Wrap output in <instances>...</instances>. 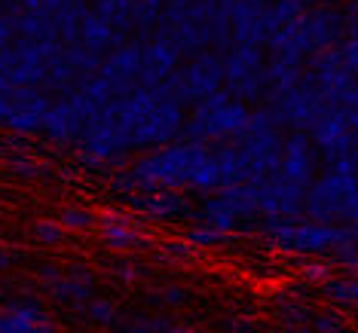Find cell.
Instances as JSON below:
<instances>
[{"label":"cell","mask_w":358,"mask_h":333,"mask_svg":"<svg viewBox=\"0 0 358 333\" xmlns=\"http://www.w3.org/2000/svg\"><path fill=\"white\" fill-rule=\"evenodd\" d=\"M3 168H6V175L22 177V181H50V177H55L52 165L28 156V153H13V156H6Z\"/></svg>","instance_id":"cell-27"},{"label":"cell","mask_w":358,"mask_h":333,"mask_svg":"<svg viewBox=\"0 0 358 333\" xmlns=\"http://www.w3.org/2000/svg\"><path fill=\"white\" fill-rule=\"evenodd\" d=\"M190 299V290L181 288V284H166V288H157L148 294V303L157 306H184Z\"/></svg>","instance_id":"cell-36"},{"label":"cell","mask_w":358,"mask_h":333,"mask_svg":"<svg viewBox=\"0 0 358 333\" xmlns=\"http://www.w3.org/2000/svg\"><path fill=\"white\" fill-rule=\"evenodd\" d=\"M217 3H221V6H227V10H230V6L236 3V0H217Z\"/></svg>","instance_id":"cell-45"},{"label":"cell","mask_w":358,"mask_h":333,"mask_svg":"<svg viewBox=\"0 0 358 333\" xmlns=\"http://www.w3.org/2000/svg\"><path fill=\"white\" fill-rule=\"evenodd\" d=\"M95 284H99V275L89 269L86 263H74V266H68L55 281L43 284V290L55 299V303L83 309L89 299L95 297Z\"/></svg>","instance_id":"cell-19"},{"label":"cell","mask_w":358,"mask_h":333,"mask_svg":"<svg viewBox=\"0 0 358 333\" xmlns=\"http://www.w3.org/2000/svg\"><path fill=\"white\" fill-rule=\"evenodd\" d=\"M101 59L104 55H95V52H89V50H83L80 43H74V46H64V61L71 64V71L83 80V77H89V74H95L99 71V64H101Z\"/></svg>","instance_id":"cell-30"},{"label":"cell","mask_w":358,"mask_h":333,"mask_svg":"<svg viewBox=\"0 0 358 333\" xmlns=\"http://www.w3.org/2000/svg\"><path fill=\"white\" fill-rule=\"evenodd\" d=\"M22 260V251H15L10 245H0V272L13 269V263H19Z\"/></svg>","instance_id":"cell-41"},{"label":"cell","mask_w":358,"mask_h":333,"mask_svg":"<svg viewBox=\"0 0 358 333\" xmlns=\"http://www.w3.org/2000/svg\"><path fill=\"white\" fill-rule=\"evenodd\" d=\"M251 104L236 101L224 89L199 98L190 108V113L184 117L181 128V141H196V144H221L230 141L245 128L248 123Z\"/></svg>","instance_id":"cell-6"},{"label":"cell","mask_w":358,"mask_h":333,"mask_svg":"<svg viewBox=\"0 0 358 333\" xmlns=\"http://www.w3.org/2000/svg\"><path fill=\"white\" fill-rule=\"evenodd\" d=\"M340 40H346L343 10L337 3H324V6H309L306 13L291 19L288 25L275 28L270 40H266V46H270V55L306 61L309 55L337 46Z\"/></svg>","instance_id":"cell-3"},{"label":"cell","mask_w":358,"mask_h":333,"mask_svg":"<svg viewBox=\"0 0 358 333\" xmlns=\"http://www.w3.org/2000/svg\"><path fill=\"white\" fill-rule=\"evenodd\" d=\"M181 64L178 55L166 40H144L141 43V71H138V86H159L169 74H175V68Z\"/></svg>","instance_id":"cell-21"},{"label":"cell","mask_w":358,"mask_h":333,"mask_svg":"<svg viewBox=\"0 0 358 333\" xmlns=\"http://www.w3.org/2000/svg\"><path fill=\"white\" fill-rule=\"evenodd\" d=\"M59 223H62V230H64V232H86V230H92V226L99 223V217H95L89 208L68 205V208H62Z\"/></svg>","instance_id":"cell-34"},{"label":"cell","mask_w":358,"mask_h":333,"mask_svg":"<svg viewBox=\"0 0 358 333\" xmlns=\"http://www.w3.org/2000/svg\"><path fill=\"white\" fill-rule=\"evenodd\" d=\"M306 61L285 59V55H266V68H264V101L270 104L273 98H279L285 89H291L303 74Z\"/></svg>","instance_id":"cell-23"},{"label":"cell","mask_w":358,"mask_h":333,"mask_svg":"<svg viewBox=\"0 0 358 333\" xmlns=\"http://www.w3.org/2000/svg\"><path fill=\"white\" fill-rule=\"evenodd\" d=\"M110 279L120 284H135L148 279V269L141 263H132V260H117V263H110Z\"/></svg>","instance_id":"cell-37"},{"label":"cell","mask_w":358,"mask_h":333,"mask_svg":"<svg viewBox=\"0 0 358 333\" xmlns=\"http://www.w3.org/2000/svg\"><path fill=\"white\" fill-rule=\"evenodd\" d=\"M230 40L236 46H260L270 40L266 0H236L230 6Z\"/></svg>","instance_id":"cell-18"},{"label":"cell","mask_w":358,"mask_h":333,"mask_svg":"<svg viewBox=\"0 0 358 333\" xmlns=\"http://www.w3.org/2000/svg\"><path fill=\"white\" fill-rule=\"evenodd\" d=\"M162 3H166V0H129V28H132V40H138V43L150 40L153 28H157V22L162 15Z\"/></svg>","instance_id":"cell-25"},{"label":"cell","mask_w":358,"mask_h":333,"mask_svg":"<svg viewBox=\"0 0 358 333\" xmlns=\"http://www.w3.org/2000/svg\"><path fill=\"white\" fill-rule=\"evenodd\" d=\"M315 288L322 290V297L328 299L334 309H340V312H346V309H352L358 303V281L355 275H328L324 281H319Z\"/></svg>","instance_id":"cell-26"},{"label":"cell","mask_w":358,"mask_h":333,"mask_svg":"<svg viewBox=\"0 0 358 333\" xmlns=\"http://www.w3.org/2000/svg\"><path fill=\"white\" fill-rule=\"evenodd\" d=\"M126 40H129V37L117 34V31H113L108 22H101L99 15H95V13L86 6L83 19H80V28H77V43L83 46V50L95 52V55H108L113 46L126 43Z\"/></svg>","instance_id":"cell-22"},{"label":"cell","mask_w":358,"mask_h":333,"mask_svg":"<svg viewBox=\"0 0 358 333\" xmlns=\"http://www.w3.org/2000/svg\"><path fill=\"white\" fill-rule=\"evenodd\" d=\"M331 266H340V269H346V272H352L355 266H358V251H355V235L352 239H343L340 245H334L331 248V254L324 257Z\"/></svg>","instance_id":"cell-35"},{"label":"cell","mask_w":358,"mask_h":333,"mask_svg":"<svg viewBox=\"0 0 358 333\" xmlns=\"http://www.w3.org/2000/svg\"><path fill=\"white\" fill-rule=\"evenodd\" d=\"M126 205L132 214L157 223H172L181 221V217H190V202L178 190H135L126 196Z\"/></svg>","instance_id":"cell-16"},{"label":"cell","mask_w":358,"mask_h":333,"mask_svg":"<svg viewBox=\"0 0 358 333\" xmlns=\"http://www.w3.org/2000/svg\"><path fill=\"white\" fill-rule=\"evenodd\" d=\"M331 275V263L324 257H303V266H300V279H303L306 284H319Z\"/></svg>","instance_id":"cell-38"},{"label":"cell","mask_w":358,"mask_h":333,"mask_svg":"<svg viewBox=\"0 0 358 333\" xmlns=\"http://www.w3.org/2000/svg\"><path fill=\"white\" fill-rule=\"evenodd\" d=\"M303 217L337 226H355L358 221V175L355 156L322 162V172L303 193Z\"/></svg>","instance_id":"cell-2"},{"label":"cell","mask_w":358,"mask_h":333,"mask_svg":"<svg viewBox=\"0 0 358 333\" xmlns=\"http://www.w3.org/2000/svg\"><path fill=\"white\" fill-rule=\"evenodd\" d=\"M266 52L260 46H230L224 52V92L236 101H264Z\"/></svg>","instance_id":"cell-8"},{"label":"cell","mask_w":358,"mask_h":333,"mask_svg":"<svg viewBox=\"0 0 358 333\" xmlns=\"http://www.w3.org/2000/svg\"><path fill=\"white\" fill-rule=\"evenodd\" d=\"M31 232H34V239L40 242V245H50V248L64 242V230H62L59 221H37Z\"/></svg>","instance_id":"cell-39"},{"label":"cell","mask_w":358,"mask_h":333,"mask_svg":"<svg viewBox=\"0 0 358 333\" xmlns=\"http://www.w3.org/2000/svg\"><path fill=\"white\" fill-rule=\"evenodd\" d=\"M126 168L138 190H178L208 196L224 186V175L211 153V144L181 141V138L159 150H148Z\"/></svg>","instance_id":"cell-1"},{"label":"cell","mask_w":358,"mask_h":333,"mask_svg":"<svg viewBox=\"0 0 358 333\" xmlns=\"http://www.w3.org/2000/svg\"><path fill=\"white\" fill-rule=\"evenodd\" d=\"M59 275H62V269H59V266H52V263H43V266H40V269H37V279L43 281V284L55 281V279H59Z\"/></svg>","instance_id":"cell-42"},{"label":"cell","mask_w":358,"mask_h":333,"mask_svg":"<svg viewBox=\"0 0 358 333\" xmlns=\"http://www.w3.org/2000/svg\"><path fill=\"white\" fill-rule=\"evenodd\" d=\"M303 68L313 74L324 108H358V40L346 37L331 50L309 55Z\"/></svg>","instance_id":"cell-5"},{"label":"cell","mask_w":358,"mask_h":333,"mask_svg":"<svg viewBox=\"0 0 358 333\" xmlns=\"http://www.w3.org/2000/svg\"><path fill=\"white\" fill-rule=\"evenodd\" d=\"M138 71H141V43L138 40H126V43L113 46L99 64V74L108 89L113 92V98L129 95L132 89H138Z\"/></svg>","instance_id":"cell-15"},{"label":"cell","mask_w":358,"mask_h":333,"mask_svg":"<svg viewBox=\"0 0 358 333\" xmlns=\"http://www.w3.org/2000/svg\"><path fill=\"white\" fill-rule=\"evenodd\" d=\"M190 245H196L199 251H206V248H224V245H230V235L221 232V230H215V226H206V223H193L190 230H187L184 235Z\"/></svg>","instance_id":"cell-32"},{"label":"cell","mask_w":358,"mask_h":333,"mask_svg":"<svg viewBox=\"0 0 358 333\" xmlns=\"http://www.w3.org/2000/svg\"><path fill=\"white\" fill-rule=\"evenodd\" d=\"M162 333H202V330H193V327H181V324H178V327H175V324H169V327L162 330Z\"/></svg>","instance_id":"cell-43"},{"label":"cell","mask_w":358,"mask_h":333,"mask_svg":"<svg viewBox=\"0 0 358 333\" xmlns=\"http://www.w3.org/2000/svg\"><path fill=\"white\" fill-rule=\"evenodd\" d=\"M255 232L266 239V245L275 251L294 257H328L334 245H340L343 239H352L355 226H337V223H322L309 221V217H260Z\"/></svg>","instance_id":"cell-4"},{"label":"cell","mask_w":358,"mask_h":333,"mask_svg":"<svg viewBox=\"0 0 358 333\" xmlns=\"http://www.w3.org/2000/svg\"><path fill=\"white\" fill-rule=\"evenodd\" d=\"M52 98L37 86H13L10 92V113L3 119V128H10L13 135H40L43 117L50 110Z\"/></svg>","instance_id":"cell-14"},{"label":"cell","mask_w":358,"mask_h":333,"mask_svg":"<svg viewBox=\"0 0 358 333\" xmlns=\"http://www.w3.org/2000/svg\"><path fill=\"white\" fill-rule=\"evenodd\" d=\"M187 108H181L175 98L162 95L153 108L144 113L141 119L132 126L129 135V150H150V147H166L181 138Z\"/></svg>","instance_id":"cell-9"},{"label":"cell","mask_w":358,"mask_h":333,"mask_svg":"<svg viewBox=\"0 0 358 333\" xmlns=\"http://www.w3.org/2000/svg\"><path fill=\"white\" fill-rule=\"evenodd\" d=\"M324 3H337V0H309V6H324Z\"/></svg>","instance_id":"cell-44"},{"label":"cell","mask_w":358,"mask_h":333,"mask_svg":"<svg viewBox=\"0 0 358 333\" xmlns=\"http://www.w3.org/2000/svg\"><path fill=\"white\" fill-rule=\"evenodd\" d=\"M83 315L92 324H101V327H113V324L123 318V312H120V303H117V299H110V297H92L83 306Z\"/></svg>","instance_id":"cell-28"},{"label":"cell","mask_w":358,"mask_h":333,"mask_svg":"<svg viewBox=\"0 0 358 333\" xmlns=\"http://www.w3.org/2000/svg\"><path fill=\"white\" fill-rule=\"evenodd\" d=\"M224 211H230L236 221H242V232H255L260 221L257 214V190L255 184H224L221 190L208 193Z\"/></svg>","instance_id":"cell-20"},{"label":"cell","mask_w":358,"mask_h":333,"mask_svg":"<svg viewBox=\"0 0 358 333\" xmlns=\"http://www.w3.org/2000/svg\"><path fill=\"white\" fill-rule=\"evenodd\" d=\"M202 251L196 245H190L187 239H169L159 245V260L166 263H178V266H187V263H196Z\"/></svg>","instance_id":"cell-29"},{"label":"cell","mask_w":358,"mask_h":333,"mask_svg":"<svg viewBox=\"0 0 358 333\" xmlns=\"http://www.w3.org/2000/svg\"><path fill=\"white\" fill-rule=\"evenodd\" d=\"M101 242L110 251H120V254H129V251H138V248L150 245L148 232L141 230V223H138L135 217L132 221H126V223H101Z\"/></svg>","instance_id":"cell-24"},{"label":"cell","mask_w":358,"mask_h":333,"mask_svg":"<svg viewBox=\"0 0 358 333\" xmlns=\"http://www.w3.org/2000/svg\"><path fill=\"white\" fill-rule=\"evenodd\" d=\"M270 108H273V113H275V119H279L282 128L306 132V128L313 126V119L324 110V101H322L319 89H315L313 74L303 68V74H300L297 83L291 89H285L279 98H273Z\"/></svg>","instance_id":"cell-11"},{"label":"cell","mask_w":358,"mask_h":333,"mask_svg":"<svg viewBox=\"0 0 358 333\" xmlns=\"http://www.w3.org/2000/svg\"><path fill=\"white\" fill-rule=\"evenodd\" d=\"M117 333H162L169 327V318L166 315H148V312H138V315H129V321L123 324H113Z\"/></svg>","instance_id":"cell-31"},{"label":"cell","mask_w":358,"mask_h":333,"mask_svg":"<svg viewBox=\"0 0 358 333\" xmlns=\"http://www.w3.org/2000/svg\"><path fill=\"white\" fill-rule=\"evenodd\" d=\"M95 110L99 108L86 95H80L77 89L68 95H59V101H52L50 110H46L40 135H46L52 144H77L86 123L95 117Z\"/></svg>","instance_id":"cell-10"},{"label":"cell","mask_w":358,"mask_h":333,"mask_svg":"<svg viewBox=\"0 0 358 333\" xmlns=\"http://www.w3.org/2000/svg\"><path fill=\"white\" fill-rule=\"evenodd\" d=\"M319 168H322V156H319V150H315V144L309 141L306 132L285 135L282 159H279V168H275V177H282V181L306 190V186L313 184V177L319 175Z\"/></svg>","instance_id":"cell-12"},{"label":"cell","mask_w":358,"mask_h":333,"mask_svg":"<svg viewBox=\"0 0 358 333\" xmlns=\"http://www.w3.org/2000/svg\"><path fill=\"white\" fill-rule=\"evenodd\" d=\"M309 327H313V333H346L349 321L340 309H322V312L309 315Z\"/></svg>","instance_id":"cell-33"},{"label":"cell","mask_w":358,"mask_h":333,"mask_svg":"<svg viewBox=\"0 0 358 333\" xmlns=\"http://www.w3.org/2000/svg\"><path fill=\"white\" fill-rule=\"evenodd\" d=\"M257 190V214L260 217H303V186H294L282 177H266V181L255 184Z\"/></svg>","instance_id":"cell-17"},{"label":"cell","mask_w":358,"mask_h":333,"mask_svg":"<svg viewBox=\"0 0 358 333\" xmlns=\"http://www.w3.org/2000/svg\"><path fill=\"white\" fill-rule=\"evenodd\" d=\"M279 315H282V321L288 324V327H303V324H309V309L303 306V303H294V299H291V303H285L282 309H279Z\"/></svg>","instance_id":"cell-40"},{"label":"cell","mask_w":358,"mask_h":333,"mask_svg":"<svg viewBox=\"0 0 358 333\" xmlns=\"http://www.w3.org/2000/svg\"><path fill=\"white\" fill-rule=\"evenodd\" d=\"M0 333H62L50 318L46 303L34 294L10 297L0 306Z\"/></svg>","instance_id":"cell-13"},{"label":"cell","mask_w":358,"mask_h":333,"mask_svg":"<svg viewBox=\"0 0 358 333\" xmlns=\"http://www.w3.org/2000/svg\"><path fill=\"white\" fill-rule=\"evenodd\" d=\"M309 141L315 144L322 162L355 156L358 147V108H324L313 126L306 128Z\"/></svg>","instance_id":"cell-7"}]
</instances>
